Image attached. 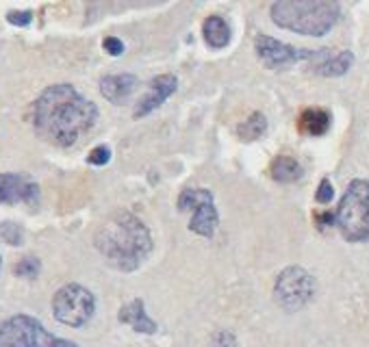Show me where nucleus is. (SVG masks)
Returning a JSON list of instances; mask_svg holds the SVG:
<instances>
[{
  "label": "nucleus",
  "instance_id": "15",
  "mask_svg": "<svg viewBox=\"0 0 369 347\" xmlns=\"http://www.w3.org/2000/svg\"><path fill=\"white\" fill-rule=\"evenodd\" d=\"M298 128L304 135H311V137H321V135H326L330 128V113L326 109H317V107L304 109L298 119Z\"/></svg>",
  "mask_w": 369,
  "mask_h": 347
},
{
  "label": "nucleus",
  "instance_id": "17",
  "mask_svg": "<svg viewBox=\"0 0 369 347\" xmlns=\"http://www.w3.org/2000/svg\"><path fill=\"white\" fill-rule=\"evenodd\" d=\"M352 66H354V54L350 50H341L337 54H330L326 61H321L319 66H315V72L321 74V77L337 79V77H343Z\"/></svg>",
  "mask_w": 369,
  "mask_h": 347
},
{
  "label": "nucleus",
  "instance_id": "22",
  "mask_svg": "<svg viewBox=\"0 0 369 347\" xmlns=\"http://www.w3.org/2000/svg\"><path fill=\"white\" fill-rule=\"evenodd\" d=\"M332 198H335L332 183H330L328 178H323L321 183H319V187H317L315 200H317V204H330V202H332Z\"/></svg>",
  "mask_w": 369,
  "mask_h": 347
},
{
  "label": "nucleus",
  "instance_id": "4",
  "mask_svg": "<svg viewBox=\"0 0 369 347\" xmlns=\"http://www.w3.org/2000/svg\"><path fill=\"white\" fill-rule=\"evenodd\" d=\"M335 226L350 244L369 241V180L354 178L335 210Z\"/></svg>",
  "mask_w": 369,
  "mask_h": 347
},
{
  "label": "nucleus",
  "instance_id": "21",
  "mask_svg": "<svg viewBox=\"0 0 369 347\" xmlns=\"http://www.w3.org/2000/svg\"><path fill=\"white\" fill-rule=\"evenodd\" d=\"M111 161V148L109 146H96L90 155H87V163L94 165V168H105Z\"/></svg>",
  "mask_w": 369,
  "mask_h": 347
},
{
  "label": "nucleus",
  "instance_id": "10",
  "mask_svg": "<svg viewBox=\"0 0 369 347\" xmlns=\"http://www.w3.org/2000/svg\"><path fill=\"white\" fill-rule=\"evenodd\" d=\"M176 87H179V79H176L174 74H159V77H154L150 85H148V92L137 100L132 117L141 119L146 115H150L152 111H157L161 104L176 92Z\"/></svg>",
  "mask_w": 369,
  "mask_h": 347
},
{
  "label": "nucleus",
  "instance_id": "26",
  "mask_svg": "<svg viewBox=\"0 0 369 347\" xmlns=\"http://www.w3.org/2000/svg\"><path fill=\"white\" fill-rule=\"evenodd\" d=\"M317 228H326V226H335V213H317L315 215Z\"/></svg>",
  "mask_w": 369,
  "mask_h": 347
},
{
  "label": "nucleus",
  "instance_id": "12",
  "mask_svg": "<svg viewBox=\"0 0 369 347\" xmlns=\"http://www.w3.org/2000/svg\"><path fill=\"white\" fill-rule=\"evenodd\" d=\"M139 89V79L135 74H109L100 79V94L113 104H126Z\"/></svg>",
  "mask_w": 369,
  "mask_h": 347
},
{
  "label": "nucleus",
  "instance_id": "9",
  "mask_svg": "<svg viewBox=\"0 0 369 347\" xmlns=\"http://www.w3.org/2000/svg\"><path fill=\"white\" fill-rule=\"evenodd\" d=\"M179 210H191V221H189V230L196 232L204 239H211L217 230V208H215V198L209 189H194L187 187L181 191L179 200Z\"/></svg>",
  "mask_w": 369,
  "mask_h": 347
},
{
  "label": "nucleus",
  "instance_id": "23",
  "mask_svg": "<svg viewBox=\"0 0 369 347\" xmlns=\"http://www.w3.org/2000/svg\"><path fill=\"white\" fill-rule=\"evenodd\" d=\"M7 22L13 26H28L33 22V11H9L7 13Z\"/></svg>",
  "mask_w": 369,
  "mask_h": 347
},
{
  "label": "nucleus",
  "instance_id": "18",
  "mask_svg": "<svg viewBox=\"0 0 369 347\" xmlns=\"http://www.w3.org/2000/svg\"><path fill=\"white\" fill-rule=\"evenodd\" d=\"M265 130H268V117H265L261 111H255L250 117H246L243 122L237 128V135L243 141H255L261 139Z\"/></svg>",
  "mask_w": 369,
  "mask_h": 347
},
{
  "label": "nucleus",
  "instance_id": "19",
  "mask_svg": "<svg viewBox=\"0 0 369 347\" xmlns=\"http://www.w3.org/2000/svg\"><path fill=\"white\" fill-rule=\"evenodd\" d=\"M41 271V261L37 256H24L16 265H13V274L18 278H26V280H35Z\"/></svg>",
  "mask_w": 369,
  "mask_h": 347
},
{
  "label": "nucleus",
  "instance_id": "16",
  "mask_svg": "<svg viewBox=\"0 0 369 347\" xmlns=\"http://www.w3.org/2000/svg\"><path fill=\"white\" fill-rule=\"evenodd\" d=\"M270 174L276 183H283V185H291V183H298L302 178L304 170L302 165L295 161L293 157H287V155H280L272 161V168H270Z\"/></svg>",
  "mask_w": 369,
  "mask_h": 347
},
{
  "label": "nucleus",
  "instance_id": "24",
  "mask_svg": "<svg viewBox=\"0 0 369 347\" xmlns=\"http://www.w3.org/2000/svg\"><path fill=\"white\" fill-rule=\"evenodd\" d=\"M102 48H105V52L111 54V57H120V54L124 52V43H122L120 37L109 35V37L102 39Z\"/></svg>",
  "mask_w": 369,
  "mask_h": 347
},
{
  "label": "nucleus",
  "instance_id": "7",
  "mask_svg": "<svg viewBox=\"0 0 369 347\" xmlns=\"http://www.w3.org/2000/svg\"><path fill=\"white\" fill-rule=\"evenodd\" d=\"M255 50H257L261 61L270 70H283V68L298 63V61H317V66H319L321 61H326L330 57L328 48H323V50L295 48L291 43H285V41L270 37V35H257Z\"/></svg>",
  "mask_w": 369,
  "mask_h": 347
},
{
  "label": "nucleus",
  "instance_id": "6",
  "mask_svg": "<svg viewBox=\"0 0 369 347\" xmlns=\"http://www.w3.org/2000/svg\"><path fill=\"white\" fill-rule=\"evenodd\" d=\"M96 313V297L83 284H63L52 297V315L59 324L68 328H83L92 321Z\"/></svg>",
  "mask_w": 369,
  "mask_h": 347
},
{
  "label": "nucleus",
  "instance_id": "25",
  "mask_svg": "<svg viewBox=\"0 0 369 347\" xmlns=\"http://www.w3.org/2000/svg\"><path fill=\"white\" fill-rule=\"evenodd\" d=\"M213 347H237V339H235L232 332L221 330V332H217L215 339H213Z\"/></svg>",
  "mask_w": 369,
  "mask_h": 347
},
{
  "label": "nucleus",
  "instance_id": "3",
  "mask_svg": "<svg viewBox=\"0 0 369 347\" xmlns=\"http://www.w3.org/2000/svg\"><path fill=\"white\" fill-rule=\"evenodd\" d=\"M272 22L291 33L323 37L339 22L341 7L332 0H278L270 9Z\"/></svg>",
  "mask_w": 369,
  "mask_h": 347
},
{
  "label": "nucleus",
  "instance_id": "14",
  "mask_svg": "<svg viewBox=\"0 0 369 347\" xmlns=\"http://www.w3.org/2000/svg\"><path fill=\"white\" fill-rule=\"evenodd\" d=\"M202 37L206 41V46L221 50L226 48L230 39H232V31L228 22L221 18V16H209L202 22Z\"/></svg>",
  "mask_w": 369,
  "mask_h": 347
},
{
  "label": "nucleus",
  "instance_id": "8",
  "mask_svg": "<svg viewBox=\"0 0 369 347\" xmlns=\"http://www.w3.org/2000/svg\"><path fill=\"white\" fill-rule=\"evenodd\" d=\"M315 295V278L304 267L291 265L283 269L274 284V297L289 313L304 308Z\"/></svg>",
  "mask_w": 369,
  "mask_h": 347
},
{
  "label": "nucleus",
  "instance_id": "1",
  "mask_svg": "<svg viewBox=\"0 0 369 347\" xmlns=\"http://www.w3.org/2000/svg\"><path fill=\"white\" fill-rule=\"evenodd\" d=\"M98 107L70 83L46 87L35 98L31 122L37 137L57 148H70L98 122Z\"/></svg>",
  "mask_w": 369,
  "mask_h": 347
},
{
  "label": "nucleus",
  "instance_id": "13",
  "mask_svg": "<svg viewBox=\"0 0 369 347\" xmlns=\"http://www.w3.org/2000/svg\"><path fill=\"white\" fill-rule=\"evenodd\" d=\"M117 319L130 326L135 332H139V335H154L157 332V324L148 317L141 297H135V299H130L128 304H124L120 313H117Z\"/></svg>",
  "mask_w": 369,
  "mask_h": 347
},
{
  "label": "nucleus",
  "instance_id": "5",
  "mask_svg": "<svg viewBox=\"0 0 369 347\" xmlns=\"http://www.w3.org/2000/svg\"><path fill=\"white\" fill-rule=\"evenodd\" d=\"M0 347H79L74 341L61 339L46 330L31 315H13L0 321Z\"/></svg>",
  "mask_w": 369,
  "mask_h": 347
},
{
  "label": "nucleus",
  "instance_id": "27",
  "mask_svg": "<svg viewBox=\"0 0 369 347\" xmlns=\"http://www.w3.org/2000/svg\"><path fill=\"white\" fill-rule=\"evenodd\" d=\"M0 269H3V256H0Z\"/></svg>",
  "mask_w": 369,
  "mask_h": 347
},
{
  "label": "nucleus",
  "instance_id": "20",
  "mask_svg": "<svg viewBox=\"0 0 369 347\" xmlns=\"http://www.w3.org/2000/svg\"><path fill=\"white\" fill-rule=\"evenodd\" d=\"M0 239L9 246H22L24 244V230L22 226L16 221H3L0 224Z\"/></svg>",
  "mask_w": 369,
  "mask_h": 347
},
{
  "label": "nucleus",
  "instance_id": "2",
  "mask_svg": "<svg viewBox=\"0 0 369 347\" xmlns=\"http://www.w3.org/2000/svg\"><path fill=\"white\" fill-rule=\"evenodd\" d=\"M94 246L113 269L135 271L152 252V235L148 226L128 210H115L98 226Z\"/></svg>",
  "mask_w": 369,
  "mask_h": 347
},
{
  "label": "nucleus",
  "instance_id": "11",
  "mask_svg": "<svg viewBox=\"0 0 369 347\" xmlns=\"http://www.w3.org/2000/svg\"><path fill=\"white\" fill-rule=\"evenodd\" d=\"M37 204L39 187L22 174H0V204Z\"/></svg>",
  "mask_w": 369,
  "mask_h": 347
}]
</instances>
